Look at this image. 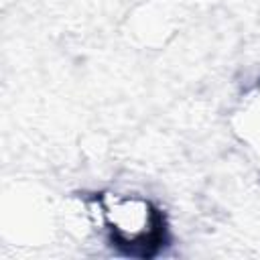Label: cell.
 <instances>
[{
	"label": "cell",
	"mask_w": 260,
	"mask_h": 260,
	"mask_svg": "<svg viewBox=\"0 0 260 260\" xmlns=\"http://www.w3.org/2000/svg\"><path fill=\"white\" fill-rule=\"evenodd\" d=\"M100 213L112 246L128 256H152L167 240L165 215L148 199L138 195L108 193L100 197Z\"/></svg>",
	"instance_id": "cell-1"
}]
</instances>
